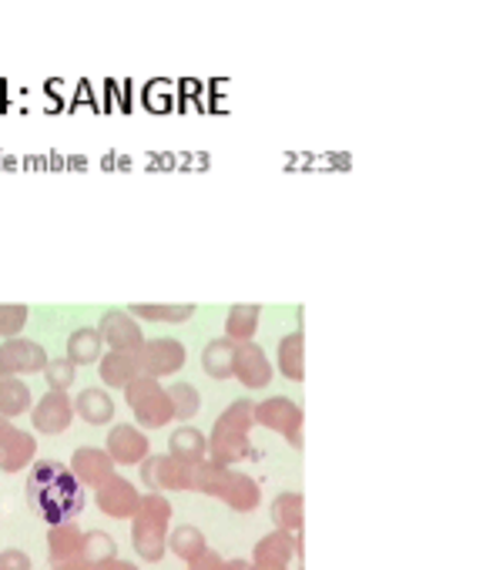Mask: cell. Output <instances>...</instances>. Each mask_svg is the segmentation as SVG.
<instances>
[{"label":"cell","instance_id":"40","mask_svg":"<svg viewBox=\"0 0 503 570\" xmlns=\"http://www.w3.org/2000/svg\"><path fill=\"white\" fill-rule=\"evenodd\" d=\"M14 430H18V426H11V420H4V416H0V443H4V440H8V436L14 433Z\"/></svg>","mask_w":503,"mask_h":570},{"label":"cell","instance_id":"11","mask_svg":"<svg viewBox=\"0 0 503 570\" xmlns=\"http://www.w3.org/2000/svg\"><path fill=\"white\" fill-rule=\"evenodd\" d=\"M293 560H303V533L273 530L256 547H251V563H276L289 567Z\"/></svg>","mask_w":503,"mask_h":570},{"label":"cell","instance_id":"42","mask_svg":"<svg viewBox=\"0 0 503 570\" xmlns=\"http://www.w3.org/2000/svg\"><path fill=\"white\" fill-rule=\"evenodd\" d=\"M248 570H289V567H276V563H251Z\"/></svg>","mask_w":503,"mask_h":570},{"label":"cell","instance_id":"26","mask_svg":"<svg viewBox=\"0 0 503 570\" xmlns=\"http://www.w3.org/2000/svg\"><path fill=\"white\" fill-rule=\"evenodd\" d=\"M138 376H141V373H138L135 356H128V353H105V356H101V380H105V386H111V390H128Z\"/></svg>","mask_w":503,"mask_h":570},{"label":"cell","instance_id":"38","mask_svg":"<svg viewBox=\"0 0 503 570\" xmlns=\"http://www.w3.org/2000/svg\"><path fill=\"white\" fill-rule=\"evenodd\" d=\"M0 570H31V557L18 547L4 550L0 553Z\"/></svg>","mask_w":503,"mask_h":570},{"label":"cell","instance_id":"4","mask_svg":"<svg viewBox=\"0 0 503 570\" xmlns=\"http://www.w3.org/2000/svg\"><path fill=\"white\" fill-rule=\"evenodd\" d=\"M188 360V350L178 343V340H168V336H158V340H145V346L135 353V363H138V373L141 376H175Z\"/></svg>","mask_w":503,"mask_h":570},{"label":"cell","instance_id":"8","mask_svg":"<svg viewBox=\"0 0 503 570\" xmlns=\"http://www.w3.org/2000/svg\"><path fill=\"white\" fill-rule=\"evenodd\" d=\"M231 376H235L245 390H266V386L273 383L276 370H273V360L266 356L263 346H256V343H241V346L235 350V370H231Z\"/></svg>","mask_w":503,"mask_h":570},{"label":"cell","instance_id":"23","mask_svg":"<svg viewBox=\"0 0 503 570\" xmlns=\"http://www.w3.org/2000/svg\"><path fill=\"white\" fill-rule=\"evenodd\" d=\"M235 513H251L259 503H263V490H259V480L248 476V473H231V483L221 497Z\"/></svg>","mask_w":503,"mask_h":570},{"label":"cell","instance_id":"22","mask_svg":"<svg viewBox=\"0 0 503 570\" xmlns=\"http://www.w3.org/2000/svg\"><path fill=\"white\" fill-rule=\"evenodd\" d=\"M235 350H238V343H231V340H225V336L205 343V350H201V370H205L211 380H231Z\"/></svg>","mask_w":503,"mask_h":570},{"label":"cell","instance_id":"16","mask_svg":"<svg viewBox=\"0 0 503 570\" xmlns=\"http://www.w3.org/2000/svg\"><path fill=\"white\" fill-rule=\"evenodd\" d=\"M81 547H85V530L78 527V520H75V523L51 527V533H48V550H51L55 567H58V563H75V560H81ZM81 563H85V560H81Z\"/></svg>","mask_w":503,"mask_h":570},{"label":"cell","instance_id":"19","mask_svg":"<svg viewBox=\"0 0 503 570\" xmlns=\"http://www.w3.org/2000/svg\"><path fill=\"white\" fill-rule=\"evenodd\" d=\"M273 523H276V530L303 533V527H306V497L299 490H283L273 500Z\"/></svg>","mask_w":503,"mask_h":570},{"label":"cell","instance_id":"12","mask_svg":"<svg viewBox=\"0 0 503 570\" xmlns=\"http://www.w3.org/2000/svg\"><path fill=\"white\" fill-rule=\"evenodd\" d=\"M34 430L41 433H65L75 420V400H68V393H45L41 403H34L31 410Z\"/></svg>","mask_w":503,"mask_h":570},{"label":"cell","instance_id":"28","mask_svg":"<svg viewBox=\"0 0 503 570\" xmlns=\"http://www.w3.org/2000/svg\"><path fill=\"white\" fill-rule=\"evenodd\" d=\"M101 346H105V340H101L98 326L75 330V333H71V340H68V360H71L75 366L98 363V360H101Z\"/></svg>","mask_w":503,"mask_h":570},{"label":"cell","instance_id":"31","mask_svg":"<svg viewBox=\"0 0 503 570\" xmlns=\"http://www.w3.org/2000/svg\"><path fill=\"white\" fill-rule=\"evenodd\" d=\"M131 523H148V527H161V530H171V503L165 493H141V507L135 513Z\"/></svg>","mask_w":503,"mask_h":570},{"label":"cell","instance_id":"1","mask_svg":"<svg viewBox=\"0 0 503 570\" xmlns=\"http://www.w3.org/2000/svg\"><path fill=\"white\" fill-rule=\"evenodd\" d=\"M28 503L48 527L75 523L85 510V483L61 460H38L28 473Z\"/></svg>","mask_w":503,"mask_h":570},{"label":"cell","instance_id":"6","mask_svg":"<svg viewBox=\"0 0 503 570\" xmlns=\"http://www.w3.org/2000/svg\"><path fill=\"white\" fill-rule=\"evenodd\" d=\"M105 346H111V353H128L135 356L141 346H145V333H141V323H135L131 313L125 309H111L101 316V326H98Z\"/></svg>","mask_w":503,"mask_h":570},{"label":"cell","instance_id":"39","mask_svg":"<svg viewBox=\"0 0 503 570\" xmlns=\"http://www.w3.org/2000/svg\"><path fill=\"white\" fill-rule=\"evenodd\" d=\"M88 570H138L135 563H128V560H105V563H95V567H88Z\"/></svg>","mask_w":503,"mask_h":570},{"label":"cell","instance_id":"17","mask_svg":"<svg viewBox=\"0 0 503 570\" xmlns=\"http://www.w3.org/2000/svg\"><path fill=\"white\" fill-rule=\"evenodd\" d=\"M259 326H263V309L256 303L231 306L228 316H225V340H231L238 346L251 343V340H256V333H259Z\"/></svg>","mask_w":503,"mask_h":570},{"label":"cell","instance_id":"41","mask_svg":"<svg viewBox=\"0 0 503 570\" xmlns=\"http://www.w3.org/2000/svg\"><path fill=\"white\" fill-rule=\"evenodd\" d=\"M55 570H88V563H81V560H75V563H58Z\"/></svg>","mask_w":503,"mask_h":570},{"label":"cell","instance_id":"7","mask_svg":"<svg viewBox=\"0 0 503 570\" xmlns=\"http://www.w3.org/2000/svg\"><path fill=\"white\" fill-rule=\"evenodd\" d=\"M95 503L101 513H108L111 520H135L138 507H141V493L138 487L128 480V476H111L98 493H95Z\"/></svg>","mask_w":503,"mask_h":570},{"label":"cell","instance_id":"13","mask_svg":"<svg viewBox=\"0 0 503 570\" xmlns=\"http://www.w3.org/2000/svg\"><path fill=\"white\" fill-rule=\"evenodd\" d=\"M115 460L108 456V450H101V446H81V450H75V460H71V470H75V476L85 483V487H105L111 476H115Z\"/></svg>","mask_w":503,"mask_h":570},{"label":"cell","instance_id":"37","mask_svg":"<svg viewBox=\"0 0 503 570\" xmlns=\"http://www.w3.org/2000/svg\"><path fill=\"white\" fill-rule=\"evenodd\" d=\"M251 567V560H225L221 553H215V550H208L198 563H191L188 570H248Z\"/></svg>","mask_w":503,"mask_h":570},{"label":"cell","instance_id":"32","mask_svg":"<svg viewBox=\"0 0 503 570\" xmlns=\"http://www.w3.org/2000/svg\"><path fill=\"white\" fill-rule=\"evenodd\" d=\"M135 320H145V323H168V326H181L195 316V306L185 303V306H131L128 309Z\"/></svg>","mask_w":503,"mask_h":570},{"label":"cell","instance_id":"2","mask_svg":"<svg viewBox=\"0 0 503 570\" xmlns=\"http://www.w3.org/2000/svg\"><path fill=\"white\" fill-rule=\"evenodd\" d=\"M125 400L135 413V420L148 430H161L175 420V406L168 400V386H161L158 380L151 376H138L128 390H125Z\"/></svg>","mask_w":503,"mask_h":570},{"label":"cell","instance_id":"27","mask_svg":"<svg viewBox=\"0 0 503 570\" xmlns=\"http://www.w3.org/2000/svg\"><path fill=\"white\" fill-rule=\"evenodd\" d=\"M168 533L171 530H161V527H148V523H131V543H135V553L148 563H158L168 550Z\"/></svg>","mask_w":503,"mask_h":570},{"label":"cell","instance_id":"35","mask_svg":"<svg viewBox=\"0 0 503 570\" xmlns=\"http://www.w3.org/2000/svg\"><path fill=\"white\" fill-rule=\"evenodd\" d=\"M75 363L65 356V360H51L48 370H45V380H48V390L51 393H68L75 386Z\"/></svg>","mask_w":503,"mask_h":570},{"label":"cell","instance_id":"18","mask_svg":"<svg viewBox=\"0 0 503 570\" xmlns=\"http://www.w3.org/2000/svg\"><path fill=\"white\" fill-rule=\"evenodd\" d=\"M168 453L188 466H198L208 460V436L195 426H181L168 436Z\"/></svg>","mask_w":503,"mask_h":570},{"label":"cell","instance_id":"34","mask_svg":"<svg viewBox=\"0 0 503 570\" xmlns=\"http://www.w3.org/2000/svg\"><path fill=\"white\" fill-rule=\"evenodd\" d=\"M168 400L175 406V420H181V423H188L201 410V393L191 383H185V380H178V383L168 386Z\"/></svg>","mask_w":503,"mask_h":570},{"label":"cell","instance_id":"36","mask_svg":"<svg viewBox=\"0 0 503 570\" xmlns=\"http://www.w3.org/2000/svg\"><path fill=\"white\" fill-rule=\"evenodd\" d=\"M24 323H28V309L24 306H0V336L18 340Z\"/></svg>","mask_w":503,"mask_h":570},{"label":"cell","instance_id":"20","mask_svg":"<svg viewBox=\"0 0 503 570\" xmlns=\"http://www.w3.org/2000/svg\"><path fill=\"white\" fill-rule=\"evenodd\" d=\"M168 550L181 560V563H198L205 553H208V540L205 533L195 527V523H181V527H171L168 533Z\"/></svg>","mask_w":503,"mask_h":570},{"label":"cell","instance_id":"24","mask_svg":"<svg viewBox=\"0 0 503 570\" xmlns=\"http://www.w3.org/2000/svg\"><path fill=\"white\" fill-rule=\"evenodd\" d=\"M256 426V403L251 400H235L228 403L218 420H215V433H235V436H248V430Z\"/></svg>","mask_w":503,"mask_h":570},{"label":"cell","instance_id":"5","mask_svg":"<svg viewBox=\"0 0 503 570\" xmlns=\"http://www.w3.org/2000/svg\"><path fill=\"white\" fill-rule=\"evenodd\" d=\"M195 466L175 460L171 453H155L141 463V483H148L151 493H168V490H191Z\"/></svg>","mask_w":503,"mask_h":570},{"label":"cell","instance_id":"10","mask_svg":"<svg viewBox=\"0 0 503 570\" xmlns=\"http://www.w3.org/2000/svg\"><path fill=\"white\" fill-rule=\"evenodd\" d=\"M108 456L121 466H141L148 456H151V443L148 436L138 430V426H128V423H118L111 433H108Z\"/></svg>","mask_w":503,"mask_h":570},{"label":"cell","instance_id":"14","mask_svg":"<svg viewBox=\"0 0 503 570\" xmlns=\"http://www.w3.org/2000/svg\"><path fill=\"white\" fill-rule=\"evenodd\" d=\"M208 460L211 463H221L231 470V463L238 460H259V450L251 446L248 436H235V433H215L208 436Z\"/></svg>","mask_w":503,"mask_h":570},{"label":"cell","instance_id":"30","mask_svg":"<svg viewBox=\"0 0 503 570\" xmlns=\"http://www.w3.org/2000/svg\"><path fill=\"white\" fill-rule=\"evenodd\" d=\"M31 403H34V400H31V390H28L24 380H14V376H4V380H0V416H4V420L21 416V413L34 410Z\"/></svg>","mask_w":503,"mask_h":570},{"label":"cell","instance_id":"3","mask_svg":"<svg viewBox=\"0 0 503 570\" xmlns=\"http://www.w3.org/2000/svg\"><path fill=\"white\" fill-rule=\"evenodd\" d=\"M256 423L263 430H273L279 436H286L296 450H303V423L306 413L296 400L289 396H269L263 403H256Z\"/></svg>","mask_w":503,"mask_h":570},{"label":"cell","instance_id":"15","mask_svg":"<svg viewBox=\"0 0 503 570\" xmlns=\"http://www.w3.org/2000/svg\"><path fill=\"white\" fill-rule=\"evenodd\" d=\"M276 366H279V373L289 383H303L306 380V333L303 330H293L289 336L279 340Z\"/></svg>","mask_w":503,"mask_h":570},{"label":"cell","instance_id":"29","mask_svg":"<svg viewBox=\"0 0 503 570\" xmlns=\"http://www.w3.org/2000/svg\"><path fill=\"white\" fill-rule=\"evenodd\" d=\"M231 473L235 470H228V466H221V463H211V460H205V463H198L195 466V476H191V490H198V493H205V497H225V490H228V483H231Z\"/></svg>","mask_w":503,"mask_h":570},{"label":"cell","instance_id":"43","mask_svg":"<svg viewBox=\"0 0 503 570\" xmlns=\"http://www.w3.org/2000/svg\"><path fill=\"white\" fill-rule=\"evenodd\" d=\"M0 380H4V370H0Z\"/></svg>","mask_w":503,"mask_h":570},{"label":"cell","instance_id":"21","mask_svg":"<svg viewBox=\"0 0 503 570\" xmlns=\"http://www.w3.org/2000/svg\"><path fill=\"white\" fill-rule=\"evenodd\" d=\"M34 456H38V440L31 433L14 430L4 443H0V470H8V473H18Z\"/></svg>","mask_w":503,"mask_h":570},{"label":"cell","instance_id":"33","mask_svg":"<svg viewBox=\"0 0 503 570\" xmlns=\"http://www.w3.org/2000/svg\"><path fill=\"white\" fill-rule=\"evenodd\" d=\"M115 557H118V543H115L111 533H105V530H88V533H85L81 560H85L88 567L105 563V560H115Z\"/></svg>","mask_w":503,"mask_h":570},{"label":"cell","instance_id":"9","mask_svg":"<svg viewBox=\"0 0 503 570\" xmlns=\"http://www.w3.org/2000/svg\"><path fill=\"white\" fill-rule=\"evenodd\" d=\"M48 363L51 360H48L45 346L34 340H8L0 346V370H4V376L18 380V373H45Z\"/></svg>","mask_w":503,"mask_h":570},{"label":"cell","instance_id":"25","mask_svg":"<svg viewBox=\"0 0 503 570\" xmlns=\"http://www.w3.org/2000/svg\"><path fill=\"white\" fill-rule=\"evenodd\" d=\"M75 413L85 420V423H91V426H101V423H111V416H115V400L105 393V390H81L78 393V400H75Z\"/></svg>","mask_w":503,"mask_h":570}]
</instances>
